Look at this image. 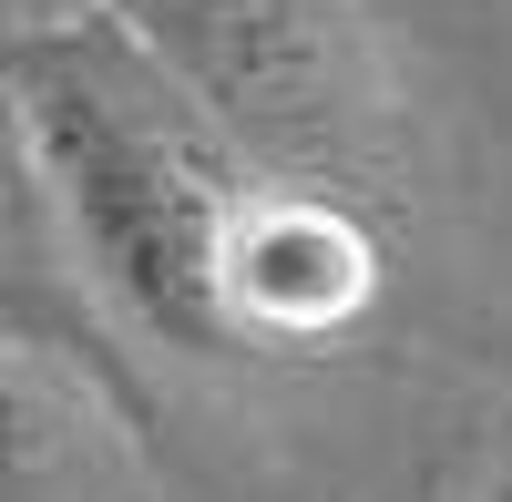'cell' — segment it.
Returning a JSON list of instances; mask_svg holds the SVG:
<instances>
[{
    "instance_id": "6da1fadb",
    "label": "cell",
    "mask_w": 512,
    "mask_h": 502,
    "mask_svg": "<svg viewBox=\"0 0 512 502\" xmlns=\"http://www.w3.org/2000/svg\"><path fill=\"white\" fill-rule=\"evenodd\" d=\"M11 123L41 205L62 216L72 277L144 349L236 359L246 339L226 308V246L267 175L205 123V103H185V82L103 11L21 21Z\"/></svg>"
},
{
    "instance_id": "7a4b0ae2",
    "label": "cell",
    "mask_w": 512,
    "mask_h": 502,
    "mask_svg": "<svg viewBox=\"0 0 512 502\" xmlns=\"http://www.w3.org/2000/svg\"><path fill=\"white\" fill-rule=\"evenodd\" d=\"M185 82V103L277 185H328L379 154V82L349 0H82Z\"/></svg>"
},
{
    "instance_id": "3957f363",
    "label": "cell",
    "mask_w": 512,
    "mask_h": 502,
    "mask_svg": "<svg viewBox=\"0 0 512 502\" xmlns=\"http://www.w3.org/2000/svg\"><path fill=\"white\" fill-rule=\"evenodd\" d=\"M379 298V236L328 185H256L226 246V308L246 349H308Z\"/></svg>"
},
{
    "instance_id": "277c9868",
    "label": "cell",
    "mask_w": 512,
    "mask_h": 502,
    "mask_svg": "<svg viewBox=\"0 0 512 502\" xmlns=\"http://www.w3.org/2000/svg\"><path fill=\"white\" fill-rule=\"evenodd\" d=\"M472 502H512V462H502V472H492V482H482Z\"/></svg>"
}]
</instances>
